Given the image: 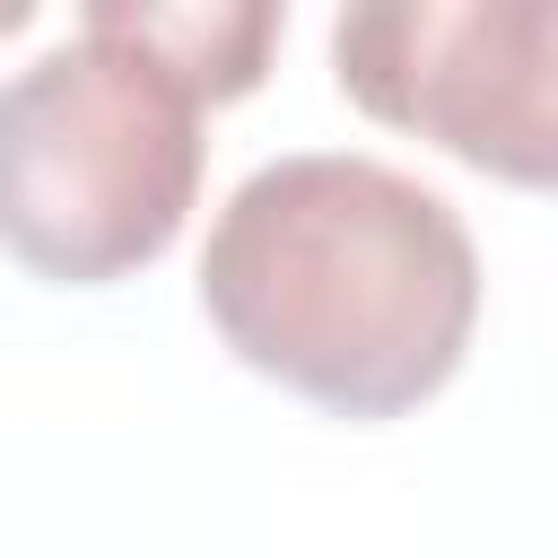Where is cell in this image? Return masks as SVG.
<instances>
[{
  "mask_svg": "<svg viewBox=\"0 0 558 558\" xmlns=\"http://www.w3.org/2000/svg\"><path fill=\"white\" fill-rule=\"evenodd\" d=\"M331 78L357 113L445 157L558 192V0H366L331 17Z\"/></svg>",
  "mask_w": 558,
  "mask_h": 558,
  "instance_id": "3",
  "label": "cell"
},
{
  "mask_svg": "<svg viewBox=\"0 0 558 558\" xmlns=\"http://www.w3.org/2000/svg\"><path fill=\"white\" fill-rule=\"evenodd\" d=\"M209 331L331 418H401L453 384L480 331L462 209L349 148L253 166L201 244Z\"/></svg>",
  "mask_w": 558,
  "mask_h": 558,
  "instance_id": "1",
  "label": "cell"
},
{
  "mask_svg": "<svg viewBox=\"0 0 558 558\" xmlns=\"http://www.w3.org/2000/svg\"><path fill=\"white\" fill-rule=\"evenodd\" d=\"M201 122L209 96L131 26V0H87L0 78V253L52 288L148 270L201 201Z\"/></svg>",
  "mask_w": 558,
  "mask_h": 558,
  "instance_id": "2",
  "label": "cell"
}]
</instances>
